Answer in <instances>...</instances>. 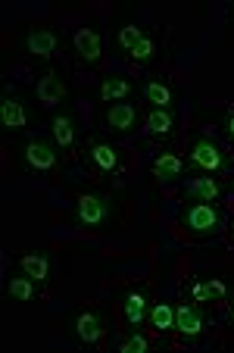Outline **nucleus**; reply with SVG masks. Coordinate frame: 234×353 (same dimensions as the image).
<instances>
[{
	"mask_svg": "<svg viewBox=\"0 0 234 353\" xmlns=\"http://www.w3.org/2000/svg\"><path fill=\"white\" fill-rule=\"evenodd\" d=\"M187 197H194V200H206V203H213L215 197H219V181L209 179L206 172L197 175L191 185H187Z\"/></svg>",
	"mask_w": 234,
	"mask_h": 353,
	"instance_id": "nucleus-18",
	"label": "nucleus"
},
{
	"mask_svg": "<svg viewBox=\"0 0 234 353\" xmlns=\"http://www.w3.org/2000/svg\"><path fill=\"white\" fill-rule=\"evenodd\" d=\"M19 269L25 275H32V279L41 285V281H47V275H50V260H47V254H41V250H34V254H22Z\"/></svg>",
	"mask_w": 234,
	"mask_h": 353,
	"instance_id": "nucleus-15",
	"label": "nucleus"
},
{
	"mask_svg": "<svg viewBox=\"0 0 234 353\" xmlns=\"http://www.w3.org/2000/svg\"><path fill=\"white\" fill-rule=\"evenodd\" d=\"M122 350H125V353H144V350H147V341L140 338V334H131V338L122 341Z\"/></svg>",
	"mask_w": 234,
	"mask_h": 353,
	"instance_id": "nucleus-26",
	"label": "nucleus"
},
{
	"mask_svg": "<svg viewBox=\"0 0 234 353\" xmlns=\"http://www.w3.org/2000/svg\"><path fill=\"white\" fill-rule=\"evenodd\" d=\"M181 225L194 234H215L222 228V216L213 203L200 200V203H187L181 210Z\"/></svg>",
	"mask_w": 234,
	"mask_h": 353,
	"instance_id": "nucleus-3",
	"label": "nucleus"
},
{
	"mask_svg": "<svg viewBox=\"0 0 234 353\" xmlns=\"http://www.w3.org/2000/svg\"><path fill=\"white\" fill-rule=\"evenodd\" d=\"M25 47H28V54L38 57V60H50L56 54V47H60V34L54 28H38V32L28 34Z\"/></svg>",
	"mask_w": 234,
	"mask_h": 353,
	"instance_id": "nucleus-8",
	"label": "nucleus"
},
{
	"mask_svg": "<svg viewBox=\"0 0 234 353\" xmlns=\"http://www.w3.org/2000/svg\"><path fill=\"white\" fill-rule=\"evenodd\" d=\"M144 100L153 103V110H169L172 103V88L166 81H144Z\"/></svg>",
	"mask_w": 234,
	"mask_h": 353,
	"instance_id": "nucleus-19",
	"label": "nucleus"
},
{
	"mask_svg": "<svg viewBox=\"0 0 234 353\" xmlns=\"http://www.w3.org/2000/svg\"><path fill=\"white\" fill-rule=\"evenodd\" d=\"M140 38H144V28H138V26H125V28L119 32V44L125 47V50H131V47L138 44Z\"/></svg>",
	"mask_w": 234,
	"mask_h": 353,
	"instance_id": "nucleus-25",
	"label": "nucleus"
},
{
	"mask_svg": "<svg viewBox=\"0 0 234 353\" xmlns=\"http://www.w3.org/2000/svg\"><path fill=\"white\" fill-rule=\"evenodd\" d=\"M91 160L97 169H103V172H116V169L122 166L119 160V150H116L113 144H103V141H97V144H91Z\"/></svg>",
	"mask_w": 234,
	"mask_h": 353,
	"instance_id": "nucleus-16",
	"label": "nucleus"
},
{
	"mask_svg": "<svg viewBox=\"0 0 234 353\" xmlns=\"http://www.w3.org/2000/svg\"><path fill=\"white\" fill-rule=\"evenodd\" d=\"M103 332H107V325H103V316L97 310H75L69 316V334L75 344L91 347L103 338Z\"/></svg>",
	"mask_w": 234,
	"mask_h": 353,
	"instance_id": "nucleus-2",
	"label": "nucleus"
},
{
	"mask_svg": "<svg viewBox=\"0 0 234 353\" xmlns=\"http://www.w3.org/2000/svg\"><path fill=\"white\" fill-rule=\"evenodd\" d=\"M0 122H3V128H10V132H22V128L28 125V113H25V103H22L19 97H3L0 100Z\"/></svg>",
	"mask_w": 234,
	"mask_h": 353,
	"instance_id": "nucleus-9",
	"label": "nucleus"
},
{
	"mask_svg": "<svg viewBox=\"0 0 234 353\" xmlns=\"http://www.w3.org/2000/svg\"><path fill=\"white\" fill-rule=\"evenodd\" d=\"M138 122V107L134 103H109L107 113H103V125L109 132H128Z\"/></svg>",
	"mask_w": 234,
	"mask_h": 353,
	"instance_id": "nucleus-7",
	"label": "nucleus"
},
{
	"mask_svg": "<svg viewBox=\"0 0 234 353\" xmlns=\"http://www.w3.org/2000/svg\"><path fill=\"white\" fill-rule=\"evenodd\" d=\"M109 219V200L103 194H81L75 200V222L78 225H103Z\"/></svg>",
	"mask_w": 234,
	"mask_h": 353,
	"instance_id": "nucleus-4",
	"label": "nucleus"
},
{
	"mask_svg": "<svg viewBox=\"0 0 234 353\" xmlns=\"http://www.w3.org/2000/svg\"><path fill=\"white\" fill-rule=\"evenodd\" d=\"M50 134H54V144L60 147V150H69V147L75 144V122L69 113H60L54 116V122H50Z\"/></svg>",
	"mask_w": 234,
	"mask_h": 353,
	"instance_id": "nucleus-14",
	"label": "nucleus"
},
{
	"mask_svg": "<svg viewBox=\"0 0 234 353\" xmlns=\"http://www.w3.org/2000/svg\"><path fill=\"white\" fill-rule=\"evenodd\" d=\"M22 166L28 172H54L60 163V147L54 141H41V138H28L22 144Z\"/></svg>",
	"mask_w": 234,
	"mask_h": 353,
	"instance_id": "nucleus-1",
	"label": "nucleus"
},
{
	"mask_svg": "<svg viewBox=\"0 0 234 353\" xmlns=\"http://www.w3.org/2000/svg\"><path fill=\"white\" fill-rule=\"evenodd\" d=\"M175 125V116L169 110H150L147 119H144V132L147 134H169Z\"/></svg>",
	"mask_w": 234,
	"mask_h": 353,
	"instance_id": "nucleus-20",
	"label": "nucleus"
},
{
	"mask_svg": "<svg viewBox=\"0 0 234 353\" xmlns=\"http://www.w3.org/2000/svg\"><path fill=\"white\" fill-rule=\"evenodd\" d=\"M153 54H156V41L150 38V34H144V38L138 41V44L128 50V57H131L134 63H147V60H153Z\"/></svg>",
	"mask_w": 234,
	"mask_h": 353,
	"instance_id": "nucleus-23",
	"label": "nucleus"
},
{
	"mask_svg": "<svg viewBox=\"0 0 234 353\" xmlns=\"http://www.w3.org/2000/svg\"><path fill=\"white\" fill-rule=\"evenodd\" d=\"M191 297H194L197 303H206L209 297H215V294H213V285H209V279H197L194 285H191Z\"/></svg>",
	"mask_w": 234,
	"mask_h": 353,
	"instance_id": "nucleus-24",
	"label": "nucleus"
},
{
	"mask_svg": "<svg viewBox=\"0 0 234 353\" xmlns=\"http://www.w3.org/2000/svg\"><path fill=\"white\" fill-rule=\"evenodd\" d=\"M75 50H78L81 60L97 63L100 60V34L94 32V28H78L75 32Z\"/></svg>",
	"mask_w": 234,
	"mask_h": 353,
	"instance_id": "nucleus-12",
	"label": "nucleus"
},
{
	"mask_svg": "<svg viewBox=\"0 0 234 353\" xmlns=\"http://www.w3.org/2000/svg\"><path fill=\"white\" fill-rule=\"evenodd\" d=\"M209 285H213L215 297H225V281H222V279H209Z\"/></svg>",
	"mask_w": 234,
	"mask_h": 353,
	"instance_id": "nucleus-27",
	"label": "nucleus"
},
{
	"mask_svg": "<svg viewBox=\"0 0 234 353\" xmlns=\"http://www.w3.org/2000/svg\"><path fill=\"white\" fill-rule=\"evenodd\" d=\"M225 132H228V138L234 141V113H228V116H225Z\"/></svg>",
	"mask_w": 234,
	"mask_h": 353,
	"instance_id": "nucleus-28",
	"label": "nucleus"
},
{
	"mask_svg": "<svg viewBox=\"0 0 234 353\" xmlns=\"http://www.w3.org/2000/svg\"><path fill=\"white\" fill-rule=\"evenodd\" d=\"M66 97V85L56 72H47L44 79L38 81V103L41 107H56L60 100Z\"/></svg>",
	"mask_w": 234,
	"mask_h": 353,
	"instance_id": "nucleus-11",
	"label": "nucleus"
},
{
	"mask_svg": "<svg viewBox=\"0 0 234 353\" xmlns=\"http://www.w3.org/2000/svg\"><path fill=\"white\" fill-rule=\"evenodd\" d=\"M184 172V163L178 160L175 154H160L153 163V175L156 179H175V175Z\"/></svg>",
	"mask_w": 234,
	"mask_h": 353,
	"instance_id": "nucleus-22",
	"label": "nucleus"
},
{
	"mask_svg": "<svg viewBox=\"0 0 234 353\" xmlns=\"http://www.w3.org/2000/svg\"><path fill=\"white\" fill-rule=\"evenodd\" d=\"M231 319H234V310H231Z\"/></svg>",
	"mask_w": 234,
	"mask_h": 353,
	"instance_id": "nucleus-29",
	"label": "nucleus"
},
{
	"mask_svg": "<svg viewBox=\"0 0 234 353\" xmlns=\"http://www.w3.org/2000/svg\"><path fill=\"white\" fill-rule=\"evenodd\" d=\"M34 285H38V281H34L32 275H25V272L10 275V281H7V294H10L13 300H32V297H34Z\"/></svg>",
	"mask_w": 234,
	"mask_h": 353,
	"instance_id": "nucleus-21",
	"label": "nucleus"
},
{
	"mask_svg": "<svg viewBox=\"0 0 234 353\" xmlns=\"http://www.w3.org/2000/svg\"><path fill=\"white\" fill-rule=\"evenodd\" d=\"M203 328H206V319L194 303H178L175 307V332H181L184 338H197Z\"/></svg>",
	"mask_w": 234,
	"mask_h": 353,
	"instance_id": "nucleus-6",
	"label": "nucleus"
},
{
	"mask_svg": "<svg viewBox=\"0 0 234 353\" xmlns=\"http://www.w3.org/2000/svg\"><path fill=\"white\" fill-rule=\"evenodd\" d=\"M128 94H131V81H128L125 75H109V79L100 85V97L107 100V103H119V100H125Z\"/></svg>",
	"mask_w": 234,
	"mask_h": 353,
	"instance_id": "nucleus-17",
	"label": "nucleus"
},
{
	"mask_svg": "<svg viewBox=\"0 0 234 353\" xmlns=\"http://www.w3.org/2000/svg\"><path fill=\"white\" fill-rule=\"evenodd\" d=\"M122 313H125V319L131 322V325H140V322L147 319V313H150L147 294L140 291V288H131V291H125V297H122Z\"/></svg>",
	"mask_w": 234,
	"mask_h": 353,
	"instance_id": "nucleus-10",
	"label": "nucleus"
},
{
	"mask_svg": "<svg viewBox=\"0 0 234 353\" xmlns=\"http://www.w3.org/2000/svg\"><path fill=\"white\" fill-rule=\"evenodd\" d=\"M191 163L206 175L225 169V157H222L219 144H213L209 138H194V144H191Z\"/></svg>",
	"mask_w": 234,
	"mask_h": 353,
	"instance_id": "nucleus-5",
	"label": "nucleus"
},
{
	"mask_svg": "<svg viewBox=\"0 0 234 353\" xmlns=\"http://www.w3.org/2000/svg\"><path fill=\"white\" fill-rule=\"evenodd\" d=\"M147 322L156 334H169L175 332V307L172 303H150V313Z\"/></svg>",
	"mask_w": 234,
	"mask_h": 353,
	"instance_id": "nucleus-13",
	"label": "nucleus"
}]
</instances>
